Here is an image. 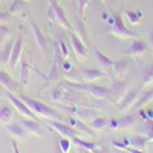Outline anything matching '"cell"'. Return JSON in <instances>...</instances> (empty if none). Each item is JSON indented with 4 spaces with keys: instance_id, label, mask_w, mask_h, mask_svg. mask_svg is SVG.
Returning a JSON list of instances; mask_svg holds the SVG:
<instances>
[{
    "instance_id": "cell-19",
    "label": "cell",
    "mask_w": 153,
    "mask_h": 153,
    "mask_svg": "<svg viewBox=\"0 0 153 153\" xmlns=\"http://www.w3.org/2000/svg\"><path fill=\"white\" fill-rule=\"evenodd\" d=\"M69 124H71V126H74L78 132H83V133H86V135L95 136L94 129H92L91 126H86L83 120H78V118H75V117H71V118H69Z\"/></svg>"
},
{
    "instance_id": "cell-16",
    "label": "cell",
    "mask_w": 153,
    "mask_h": 153,
    "mask_svg": "<svg viewBox=\"0 0 153 153\" xmlns=\"http://www.w3.org/2000/svg\"><path fill=\"white\" fill-rule=\"evenodd\" d=\"M72 31L78 35L86 45H89V34H87V31H86L84 20H83L80 16H75V23L72 25Z\"/></svg>"
},
{
    "instance_id": "cell-17",
    "label": "cell",
    "mask_w": 153,
    "mask_h": 153,
    "mask_svg": "<svg viewBox=\"0 0 153 153\" xmlns=\"http://www.w3.org/2000/svg\"><path fill=\"white\" fill-rule=\"evenodd\" d=\"M80 74H81L83 81H87V83L97 81V80H100V78H103V76H106V72H104L103 69H92V68L81 69Z\"/></svg>"
},
{
    "instance_id": "cell-14",
    "label": "cell",
    "mask_w": 153,
    "mask_h": 153,
    "mask_svg": "<svg viewBox=\"0 0 153 153\" xmlns=\"http://www.w3.org/2000/svg\"><path fill=\"white\" fill-rule=\"evenodd\" d=\"M5 129L6 132L12 136V138H19V139H26L29 138V132L25 129V126L20 123V124H11V123H6L5 124Z\"/></svg>"
},
{
    "instance_id": "cell-26",
    "label": "cell",
    "mask_w": 153,
    "mask_h": 153,
    "mask_svg": "<svg viewBox=\"0 0 153 153\" xmlns=\"http://www.w3.org/2000/svg\"><path fill=\"white\" fill-rule=\"evenodd\" d=\"M26 8V0H12L11 5H9V9L8 12L12 16V14H20V12Z\"/></svg>"
},
{
    "instance_id": "cell-41",
    "label": "cell",
    "mask_w": 153,
    "mask_h": 153,
    "mask_svg": "<svg viewBox=\"0 0 153 153\" xmlns=\"http://www.w3.org/2000/svg\"><path fill=\"white\" fill-rule=\"evenodd\" d=\"M72 69V65L68 61V60H63L61 63V72H66V71H71Z\"/></svg>"
},
{
    "instance_id": "cell-22",
    "label": "cell",
    "mask_w": 153,
    "mask_h": 153,
    "mask_svg": "<svg viewBox=\"0 0 153 153\" xmlns=\"http://www.w3.org/2000/svg\"><path fill=\"white\" fill-rule=\"evenodd\" d=\"M29 71H31V66L26 58H22L20 61V84L22 86H26L28 81H29Z\"/></svg>"
},
{
    "instance_id": "cell-40",
    "label": "cell",
    "mask_w": 153,
    "mask_h": 153,
    "mask_svg": "<svg viewBox=\"0 0 153 153\" xmlns=\"http://www.w3.org/2000/svg\"><path fill=\"white\" fill-rule=\"evenodd\" d=\"M107 127L112 130H117L118 129V118H110L109 123H107Z\"/></svg>"
},
{
    "instance_id": "cell-39",
    "label": "cell",
    "mask_w": 153,
    "mask_h": 153,
    "mask_svg": "<svg viewBox=\"0 0 153 153\" xmlns=\"http://www.w3.org/2000/svg\"><path fill=\"white\" fill-rule=\"evenodd\" d=\"M11 14L9 12H3V11H0V23H9L11 22Z\"/></svg>"
},
{
    "instance_id": "cell-15",
    "label": "cell",
    "mask_w": 153,
    "mask_h": 153,
    "mask_svg": "<svg viewBox=\"0 0 153 153\" xmlns=\"http://www.w3.org/2000/svg\"><path fill=\"white\" fill-rule=\"evenodd\" d=\"M94 54H95V58L98 61V65H101V69H103L106 74H112L113 72V61L107 55H104L98 48H94Z\"/></svg>"
},
{
    "instance_id": "cell-7",
    "label": "cell",
    "mask_w": 153,
    "mask_h": 153,
    "mask_svg": "<svg viewBox=\"0 0 153 153\" xmlns=\"http://www.w3.org/2000/svg\"><path fill=\"white\" fill-rule=\"evenodd\" d=\"M68 35H69L71 46H72V49L75 51L76 57H78V58H86V57H87V45H86L74 31H68Z\"/></svg>"
},
{
    "instance_id": "cell-30",
    "label": "cell",
    "mask_w": 153,
    "mask_h": 153,
    "mask_svg": "<svg viewBox=\"0 0 153 153\" xmlns=\"http://www.w3.org/2000/svg\"><path fill=\"white\" fill-rule=\"evenodd\" d=\"M124 14H126V17L129 19V22L132 25H138L139 22L143 20V12L141 11H130V9H127Z\"/></svg>"
},
{
    "instance_id": "cell-9",
    "label": "cell",
    "mask_w": 153,
    "mask_h": 153,
    "mask_svg": "<svg viewBox=\"0 0 153 153\" xmlns=\"http://www.w3.org/2000/svg\"><path fill=\"white\" fill-rule=\"evenodd\" d=\"M22 49H23V38L20 34L16 35V42H14V46H12V52H11V57H9V63L8 66L9 69L16 71V68L19 66V61H20V55H22Z\"/></svg>"
},
{
    "instance_id": "cell-47",
    "label": "cell",
    "mask_w": 153,
    "mask_h": 153,
    "mask_svg": "<svg viewBox=\"0 0 153 153\" xmlns=\"http://www.w3.org/2000/svg\"><path fill=\"white\" fill-rule=\"evenodd\" d=\"M71 2H75V0H71Z\"/></svg>"
},
{
    "instance_id": "cell-1",
    "label": "cell",
    "mask_w": 153,
    "mask_h": 153,
    "mask_svg": "<svg viewBox=\"0 0 153 153\" xmlns=\"http://www.w3.org/2000/svg\"><path fill=\"white\" fill-rule=\"evenodd\" d=\"M20 98H22L25 103H26V104L32 109V112H34L35 115H38L40 118H45V120H60V121H63L61 113H60L57 109L51 107V106L42 103V101H38V100L29 98V97H23V95H22Z\"/></svg>"
},
{
    "instance_id": "cell-10",
    "label": "cell",
    "mask_w": 153,
    "mask_h": 153,
    "mask_svg": "<svg viewBox=\"0 0 153 153\" xmlns=\"http://www.w3.org/2000/svg\"><path fill=\"white\" fill-rule=\"evenodd\" d=\"M0 84H2V87L5 89V91H9V92H12V94H16V92H19L20 89L23 87L19 81H16L12 76L6 72V71H3V69H0Z\"/></svg>"
},
{
    "instance_id": "cell-11",
    "label": "cell",
    "mask_w": 153,
    "mask_h": 153,
    "mask_svg": "<svg viewBox=\"0 0 153 153\" xmlns=\"http://www.w3.org/2000/svg\"><path fill=\"white\" fill-rule=\"evenodd\" d=\"M29 25H31L32 32H34V35H35V40H37L38 48H40V51L43 52V55H48V52H49V42H48V38L45 37V34L40 31L38 25H37L34 20H31V22H29Z\"/></svg>"
},
{
    "instance_id": "cell-35",
    "label": "cell",
    "mask_w": 153,
    "mask_h": 153,
    "mask_svg": "<svg viewBox=\"0 0 153 153\" xmlns=\"http://www.w3.org/2000/svg\"><path fill=\"white\" fill-rule=\"evenodd\" d=\"M143 132L146 133V136H149L150 141H153V120H146L143 126Z\"/></svg>"
},
{
    "instance_id": "cell-34",
    "label": "cell",
    "mask_w": 153,
    "mask_h": 153,
    "mask_svg": "<svg viewBox=\"0 0 153 153\" xmlns=\"http://www.w3.org/2000/svg\"><path fill=\"white\" fill-rule=\"evenodd\" d=\"M12 35V29L11 28H8L6 25H3V23H0V45H3L8 38Z\"/></svg>"
},
{
    "instance_id": "cell-25",
    "label": "cell",
    "mask_w": 153,
    "mask_h": 153,
    "mask_svg": "<svg viewBox=\"0 0 153 153\" xmlns=\"http://www.w3.org/2000/svg\"><path fill=\"white\" fill-rule=\"evenodd\" d=\"M150 143V139H149V136H130V146H133V147H136V149H139V150H144L146 147H147V144Z\"/></svg>"
},
{
    "instance_id": "cell-21",
    "label": "cell",
    "mask_w": 153,
    "mask_h": 153,
    "mask_svg": "<svg viewBox=\"0 0 153 153\" xmlns=\"http://www.w3.org/2000/svg\"><path fill=\"white\" fill-rule=\"evenodd\" d=\"M129 69V60L127 58H121L118 61H113V75L118 76V78H121V76L126 74V71Z\"/></svg>"
},
{
    "instance_id": "cell-43",
    "label": "cell",
    "mask_w": 153,
    "mask_h": 153,
    "mask_svg": "<svg viewBox=\"0 0 153 153\" xmlns=\"http://www.w3.org/2000/svg\"><path fill=\"white\" fill-rule=\"evenodd\" d=\"M147 115H149V120H153V107L147 109Z\"/></svg>"
},
{
    "instance_id": "cell-4",
    "label": "cell",
    "mask_w": 153,
    "mask_h": 153,
    "mask_svg": "<svg viewBox=\"0 0 153 153\" xmlns=\"http://www.w3.org/2000/svg\"><path fill=\"white\" fill-rule=\"evenodd\" d=\"M42 124L52 126V129H55L61 136H66V138H71V139L75 138V136H78V130H76L74 126H68V124H65V123L60 121V120H46Z\"/></svg>"
},
{
    "instance_id": "cell-18",
    "label": "cell",
    "mask_w": 153,
    "mask_h": 153,
    "mask_svg": "<svg viewBox=\"0 0 153 153\" xmlns=\"http://www.w3.org/2000/svg\"><path fill=\"white\" fill-rule=\"evenodd\" d=\"M66 32H68L66 29H65V31H61V29H57V31H55V42H57V45H58V48H60V51H61V55L65 57V58H68L69 54H71V52H69V48H68V45H66V42H65V40H66V37H65Z\"/></svg>"
},
{
    "instance_id": "cell-2",
    "label": "cell",
    "mask_w": 153,
    "mask_h": 153,
    "mask_svg": "<svg viewBox=\"0 0 153 153\" xmlns=\"http://www.w3.org/2000/svg\"><path fill=\"white\" fill-rule=\"evenodd\" d=\"M106 34L113 35V37H117V38H136L138 37L133 31L126 28V25L123 22L121 12H115V14H113V22L110 23V26L106 31Z\"/></svg>"
},
{
    "instance_id": "cell-13",
    "label": "cell",
    "mask_w": 153,
    "mask_h": 153,
    "mask_svg": "<svg viewBox=\"0 0 153 153\" xmlns=\"http://www.w3.org/2000/svg\"><path fill=\"white\" fill-rule=\"evenodd\" d=\"M138 95H139L138 89H130L129 92H126L124 97L118 101V110L120 112H124V110L129 109L132 104H135V101L138 100Z\"/></svg>"
},
{
    "instance_id": "cell-38",
    "label": "cell",
    "mask_w": 153,
    "mask_h": 153,
    "mask_svg": "<svg viewBox=\"0 0 153 153\" xmlns=\"http://www.w3.org/2000/svg\"><path fill=\"white\" fill-rule=\"evenodd\" d=\"M87 5H89V0H78V3H76V8H78V16L81 19L84 16V9H86Z\"/></svg>"
},
{
    "instance_id": "cell-37",
    "label": "cell",
    "mask_w": 153,
    "mask_h": 153,
    "mask_svg": "<svg viewBox=\"0 0 153 153\" xmlns=\"http://www.w3.org/2000/svg\"><path fill=\"white\" fill-rule=\"evenodd\" d=\"M60 147H61V152H69V149H71V141H69V138H66V136H61V139H60Z\"/></svg>"
},
{
    "instance_id": "cell-27",
    "label": "cell",
    "mask_w": 153,
    "mask_h": 153,
    "mask_svg": "<svg viewBox=\"0 0 153 153\" xmlns=\"http://www.w3.org/2000/svg\"><path fill=\"white\" fill-rule=\"evenodd\" d=\"M12 113L14 112H12V109L8 104H2L0 106V123H3V124L9 123L12 118Z\"/></svg>"
},
{
    "instance_id": "cell-28",
    "label": "cell",
    "mask_w": 153,
    "mask_h": 153,
    "mask_svg": "<svg viewBox=\"0 0 153 153\" xmlns=\"http://www.w3.org/2000/svg\"><path fill=\"white\" fill-rule=\"evenodd\" d=\"M152 100H153V89H147V91L135 101V106L139 109V107H143L144 104H147L149 101H152Z\"/></svg>"
},
{
    "instance_id": "cell-12",
    "label": "cell",
    "mask_w": 153,
    "mask_h": 153,
    "mask_svg": "<svg viewBox=\"0 0 153 153\" xmlns=\"http://www.w3.org/2000/svg\"><path fill=\"white\" fill-rule=\"evenodd\" d=\"M147 49H149V43H146L144 40H139V38L136 37L135 40L132 42L130 48L126 51V55H129V57H135L138 58L139 55H143L147 52Z\"/></svg>"
},
{
    "instance_id": "cell-44",
    "label": "cell",
    "mask_w": 153,
    "mask_h": 153,
    "mask_svg": "<svg viewBox=\"0 0 153 153\" xmlns=\"http://www.w3.org/2000/svg\"><path fill=\"white\" fill-rule=\"evenodd\" d=\"M14 152H20V150H19V146H17L16 141H14Z\"/></svg>"
},
{
    "instance_id": "cell-31",
    "label": "cell",
    "mask_w": 153,
    "mask_h": 153,
    "mask_svg": "<svg viewBox=\"0 0 153 153\" xmlns=\"http://www.w3.org/2000/svg\"><path fill=\"white\" fill-rule=\"evenodd\" d=\"M136 118L133 117V115H126V117H121L118 118V129H124V127H132L135 124Z\"/></svg>"
},
{
    "instance_id": "cell-20",
    "label": "cell",
    "mask_w": 153,
    "mask_h": 153,
    "mask_svg": "<svg viewBox=\"0 0 153 153\" xmlns=\"http://www.w3.org/2000/svg\"><path fill=\"white\" fill-rule=\"evenodd\" d=\"M14 42H16V37H12V38L8 40V43L2 48V51H0V65H8L9 63V57H11V52H12Z\"/></svg>"
},
{
    "instance_id": "cell-29",
    "label": "cell",
    "mask_w": 153,
    "mask_h": 153,
    "mask_svg": "<svg viewBox=\"0 0 153 153\" xmlns=\"http://www.w3.org/2000/svg\"><path fill=\"white\" fill-rule=\"evenodd\" d=\"M107 123H109L107 118L95 117V118L91 121V127H92L94 130H104V129H107Z\"/></svg>"
},
{
    "instance_id": "cell-36",
    "label": "cell",
    "mask_w": 153,
    "mask_h": 153,
    "mask_svg": "<svg viewBox=\"0 0 153 153\" xmlns=\"http://www.w3.org/2000/svg\"><path fill=\"white\" fill-rule=\"evenodd\" d=\"M112 146L113 147H117V149H127L130 146V139H123V141H117V139H113L112 141Z\"/></svg>"
},
{
    "instance_id": "cell-46",
    "label": "cell",
    "mask_w": 153,
    "mask_h": 153,
    "mask_svg": "<svg viewBox=\"0 0 153 153\" xmlns=\"http://www.w3.org/2000/svg\"><path fill=\"white\" fill-rule=\"evenodd\" d=\"M0 91H2V84H0Z\"/></svg>"
},
{
    "instance_id": "cell-32",
    "label": "cell",
    "mask_w": 153,
    "mask_h": 153,
    "mask_svg": "<svg viewBox=\"0 0 153 153\" xmlns=\"http://www.w3.org/2000/svg\"><path fill=\"white\" fill-rule=\"evenodd\" d=\"M150 83H153V63L146 66V69L143 71V84L147 86Z\"/></svg>"
},
{
    "instance_id": "cell-8",
    "label": "cell",
    "mask_w": 153,
    "mask_h": 153,
    "mask_svg": "<svg viewBox=\"0 0 153 153\" xmlns=\"http://www.w3.org/2000/svg\"><path fill=\"white\" fill-rule=\"evenodd\" d=\"M22 124L25 126V129H26L28 132H29V135L31 136H45L49 130L46 129H43V124L40 123V121H37V120H32V118H25L23 121H22Z\"/></svg>"
},
{
    "instance_id": "cell-45",
    "label": "cell",
    "mask_w": 153,
    "mask_h": 153,
    "mask_svg": "<svg viewBox=\"0 0 153 153\" xmlns=\"http://www.w3.org/2000/svg\"><path fill=\"white\" fill-rule=\"evenodd\" d=\"M2 97H3V94H2V92H0V98H2Z\"/></svg>"
},
{
    "instance_id": "cell-33",
    "label": "cell",
    "mask_w": 153,
    "mask_h": 153,
    "mask_svg": "<svg viewBox=\"0 0 153 153\" xmlns=\"http://www.w3.org/2000/svg\"><path fill=\"white\" fill-rule=\"evenodd\" d=\"M81 101V98H78L74 92H69V91H66V94H65V97H63V100L60 101V103H65V104H78Z\"/></svg>"
},
{
    "instance_id": "cell-23",
    "label": "cell",
    "mask_w": 153,
    "mask_h": 153,
    "mask_svg": "<svg viewBox=\"0 0 153 153\" xmlns=\"http://www.w3.org/2000/svg\"><path fill=\"white\" fill-rule=\"evenodd\" d=\"M72 143H75L76 146H80L81 149H84V150H89V152H98V150H100V144H97V143H89V141H84V139H81L80 136H75V138H72Z\"/></svg>"
},
{
    "instance_id": "cell-42",
    "label": "cell",
    "mask_w": 153,
    "mask_h": 153,
    "mask_svg": "<svg viewBox=\"0 0 153 153\" xmlns=\"http://www.w3.org/2000/svg\"><path fill=\"white\" fill-rule=\"evenodd\" d=\"M149 46L153 48V28L149 31Z\"/></svg>"
},
{
    "instance_id": "cell-24",
    "label": "cell",
    "mask_w": 153,
    "mask_h": 153,
    "mask_svg": "<svg viewBox=\"0 0 153 153\" xmlns=\"http://www.w3.org/2000/svg\"><path fill=\"white\" fill-rule=\"evenodd\" d=\"M66 91H68V87L63 84V83H58V84L52 89V92H51V100L55 101V103H60V101L63 100V97H65Z\"/></svg>"
},
{
    "instance_id": "cell-6",
    "label": "cell",
    "mask_w": 153,
    "mask_h": 153,
    "mask_svg": "<svg viewBox=\"0 0 153 153\" xmlns=\"http://www.w3.org/2000/svg\"><path fill=\"white\" fill-rule=\"evenodd\" d=\"M127 86H129V81H124V80H120L118 76H113L109 98L113 100V103L118 104V101H120V100L124 97V94H126V87H127Z\"/></svg>"
},
{
    "instance_id": "cell-3",
    "label": "cell",
    "mask_w": 153,
    "mask_h": 153,
    "mask_svg": "<svg viewBox=\"0 0 153 153\" xmlns=\"http://www.w3.org/2000/svg\"><path fill=\"white\" fill-rule=\"evenodd\" d=\"M63 109H65L66 112H69L72 117L78 118V120H83V121H92L95 117H98V110L87 109V107H80L76 104H65Z\"/></svg>"
},
{
    "instance_id": "cell-5",
    "label": "cell",
    "mask_w": 153,
    "mask_h": 153,
    "mask_svg": "<svg viewBox=\"0 0 153 153\" xmlns=\"http://www.w3.org/2000/svg\"><path fill=\"white\" fill-rule=\"evenodd\" d=\"M48 3H49L51 8L54 9V20H57L66 31H72V23L68 20V17L65 14V9L58 5L57 0H48Z\"/></svg>"
}]
</instances>
